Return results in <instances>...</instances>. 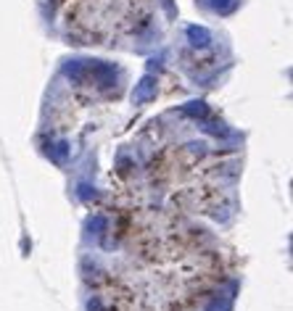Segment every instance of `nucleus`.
<instances>
[{"instance_id": "obj_1", "label": "nucleus", "mask_w": 293, "mask_h": 311, "mask_svg": "<svg viewBox=\"0 0 293 311\" xmlns=\"http://www.w3.org/2000/svg\"><path fill=\"white\" fill-rule=\"evenodd\" d=\"M127 245L145 293L156 295L167 311L193 306L222 277L219 253L169 214L148 211L135 216Z\"/></svg>"}, {"instance_id": "obj_2", "label": "nucleus", "mask_w": 293, "mask_h": 311, "mask_svg": "<svg viewBox=\"0 0 293 311\" xmlns=\"http://www.w3.org/2000/svg\"><path fill=\"white\" fill-rule=\"evenodd\" d=\"M98 311H145L143 295H137V290H132V287L114 282V285H109V290L101 293Z\"/></svg>"}]
</instances>
